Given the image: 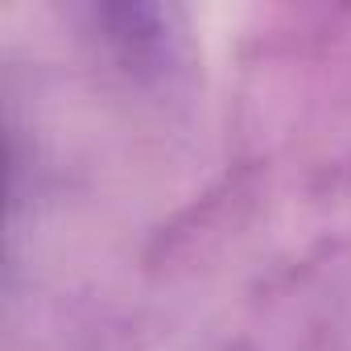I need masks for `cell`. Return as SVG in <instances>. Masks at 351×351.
<instances>
[{
    "mask_svg": "<svg viewBox=\"0 0 351 351\" xmlns=\"http://www.w3.org/2000/svg\"><path fill=\"white\" fill-rule=\"evenodd\" d=\"M87 34L136 83L169 87L186 66V25L178 9L161 5H87L79 9Z\"/></svg>",
    "mask_w": 351,
    "mask_h": 351,
    "instance_id": "6da1fadb",
    "label": "cell"
}]
</instances>
